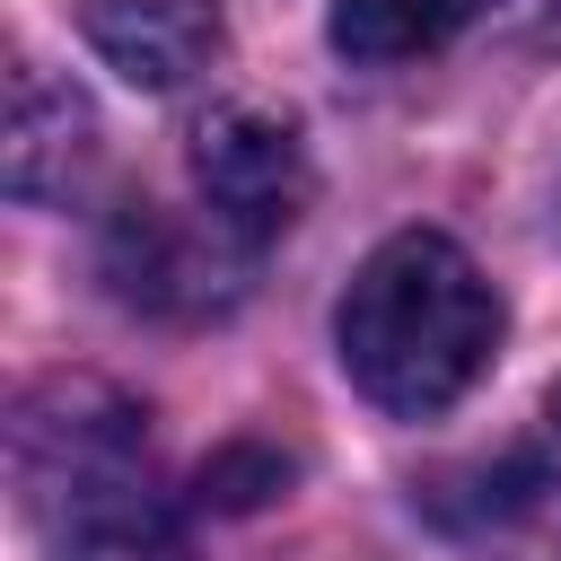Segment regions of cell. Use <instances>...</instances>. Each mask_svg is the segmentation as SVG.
Returning <instances> with one entry per match:
<instances>
[{"label": "cell", "mask_w": 561, "mask_h": 561, "mask_svg": "<svg viewBox=\"0 0 561 561\" xmlns=\"http://www.w3.org/2000/svg\"><path fill=\"white\" fill-rule=\"evenodd\" d=\"M500 333H508L500 289L438 228H394L333 307L351 386L394 421H430V412L465 403L482 386V368L500 359Z\"/></svg>", "instance_id": "1"}, {"label": "cell", "mask_w": 561, "mask_h": 561, "mask_svg": "<svg viewBox=\"0 0 561 561\" xmlns=\"http://www.w3.org/2000/svg\"><path fill=\"white\" fill-rule=\"evenodd\" d=\"M149 473V412L105 377H44L9 412V482L35 526Z\"/></svg>", "instance_id": "2"}, {"label": "cell", "mask_w": 561, "mask_h": 561, "mask_svg": "<svg viewBox=\"0 0 561 561\" xmlns=\"http://www.w3.org/2000/svg\"><path fill=\"white\" fill-rule=\"evenodd\" d=\"M193 184H202V210L228 237H245V245H272L307 210V193H316L298 131L280 114H263V105L202 114V131H193Z\"/></svg>", "instance_id": "4"}, {"label": "cell", "mask_w": 561, "mask_h": 561, "mask_svg": "<svg viewBox=\"0 0 561 561\" xmlns=\"http://www.w3.org/2000/svg\"><path fill=\"white\" fill-rule=\"evenodd\" d=\"M543 491H561V386L543 403Z\"/></svg>", "instance_id": "10"}, {"label": "cell", "mask_w": 561, "mask_h": 561, "mask_svg": "<svg viewBox=\"0 0 561 561\" xmlns=\"http://www.w3.org/2000/svg\"><path fill=\"white\" fill-rule=\"evenodd\" d=\"M482 9L491 0H333L324 35H333V53H351L368 70H394V61H421L447 35H465Z\"/></svg>", "instance_id": "8"}, {"label": "cell", "mask_w": 561, "mask_h": 561, "mask_svg": "<svg viewBox=\"0 0 561 561\" xmlns=\"http://www.w3.org/2000/svg\"><path fill=\"white\" fill-rule=\"evenodd\" d=\"M79 35L131 88H193L228 53L219 0H88L79 9Z\"/></svg>", "instance_id": "5"}, {"label": "cell", "mask_w": 561, "mask_h": 561, "mask_svg": "<svg viewBox=\"0 0 561 561\" xmlns=\"http://www.w3.org/2000/svg\"><path fill=\"white\" fill-rule=\"evenodd\" d=\"M44 543H53V561H193V535H184V517L149 491V473L123 482V491L79 500L70 517L44 526Z\"/></svg>", "instance_id": "7"}, {"label": "cell", "mask_w": 561, "mask_h": 561, "mask_svg": "<svg viewBox=\"0 0 561 561\" xmlns=\"http://www.w3.org/2000/svg\"><path fill=\"white\" fill-rule=\"evenodd\" d=\"M96 158V114L70 79H53L44 61L9 70V193L18 202H53L88 175Z\"/></svg>", "instance_id": "6"}, {"label": "cell", "mask_w": 561, "mask_h": 561, "mask_svg": "<svg viewBox=\"0 0 561 561\" xmlns=\"http://www.w3.org/2000/svg\"><path fill=\"white\" fill-rule=\"evenodd\" d=\"M245 254H254V245L228 237L210 210H202V219H175L167 202H123V210L105 219V245H96L114 298L140 307V316H175V324L219 316V307L245 289V280H237Z\"/></svg>", "instance_id": "3"}, {"label": "cell", "mask_w": 561, "mask_h": 561, "mask_svg": "<svg viewBox=\"0 0 561 561\" xmlns=\"http://www.w3.org/2000/svg\"><path fill=\"white\" fill-rule=\"evenodd\" d=\"M272 491H289V456H272V447H228V456L202 465V500L210 508H263Z\"/></svg>", "instance_id": "9"}]
</instances>
